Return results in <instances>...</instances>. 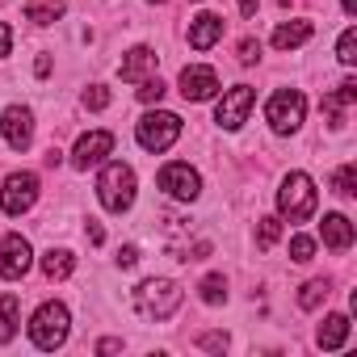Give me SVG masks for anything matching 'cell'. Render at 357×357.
<instances>
[{
  "instance_id": "9a60e30c",
  "label": "cell",
  "mask_w": 357,
  "mask_h": 357,
  "mask_svg": "<svg viewBox=\"0 0 357 357\" xmlns=\"http://www.w3.org/2000/svg\"><path fill=\"white\" fill-rule=\"evenodd\" d=\"M219 38H223V17L219 13H198L190 22V47L194 51H211Z\"/></svg>"
},
{
  "instance_id": "e0dca14e",
  "label": "cell",
  "mask_w": 357,
  "mask_h": 357,
  "mask_svg": "<svg viewBox=\"0 0 357 357\" xmlns=\"http://www.w3.org/2000/svg\"><path fill=\"white\" fill-rule=\"evenodd\" d=\"M353 101H357V80H344L336 93L324 97V114H328V126H332V130L344 126V109H349Z\"/></svg>"
},
{
  "instance_id": "9c48e42d",
  "label": "cell",
  "mask_w": 357,
  "mask_h": 357,
  "mask_svg": "<svg viewBox=\"0 0 357 357\" xmlns=\"http://www.w3.org/2000/svg\"><path fill=\"white\" fill-rule=\"evenodd\" d=\"M252 105H257V89L236 84V89H227V93H223V101L215 105V122H219L223 130H240V126L248 122Z\"/></svg>"
},
{
  "instance_id": "d590c367",
  "label": "cell",
  "mask_w": 357,
  "mask_h": 357,
  "mask_svg": "<svg viewBox=\"0 0 357 357\" xmlns=\"http://www.w3.org/2000/svg\"><path fill=\"white\" fill-rule=\"evenodd\" d=\"M236 5H240V13H244V17H252V13H257V5H261V0H236Z\"/></svg>"
},
{
  "instance_id": "1f68e13d",
  "label": "cell",
  "mask_w": 357,
  "mask_h": 357,
  "mask_svg": "<svg viewBox=\"0 0 357 357\" xmlns=\"http://www.w3.org/2000/svg\"><path fill=\"white\" fill-rule=\"evenodd\" d=\"M261 59V43L257 38H244L240 43V63H257Z\"/></svg>"
},
{
  "instance_id": "7c38bea8",
  "label": "cell",
  "mask_w": 357,
  "mask_h": 357,
  "mask_svg": "<svg viewBox=\"0 0 357 357\" xmlns=\"http://www.w3.org/2000/svg\"><path fill=\"white\" fill-rule=\"evenodd\" d=\"M219 93V72L206 68V63H190L181 72V97L185 101H211Z\"/></svg>"
},
{
  "instance_id": "836d02e7",
  "label": "cell",
  "mask_w": 357,
  "mask_h": 357,
  "mask_svg": "<svg viewBox=\"0 0 357 357\" xmlns=\"http://www.w3.org/2000/svg\"><path fill=\"white\" fill-rule=\"evenodd\" d=\"M9 51H13V30H9L5 22H0V59H5Z\"/></svg>"
},
{
  "instance_id": "7402d4cb",
  "label": "cell",
  "mask_w": 357,
  "mask_h": 357,
  "mask_svg": "<svg viewBox=\"0 0 357 357\" xmlns=\"http://www.w3.org/2000/svg\"><path fill=\"white\" fill-rule=\"evenodd\" d=\"M68 9H63V0H43V5H26V22H34V26H51V22H59Z\"/></svg>"
},
{
  "instance_id": "e575fe53",
  "label": "cell",
  "mask_w": 357,
  "mask_h": 357,
  "mask_svg": "<svg viewBox=\"0 0 357 357\" xmlns=\"http://www.w3.org/2000/svg\"><path fill=\"white\" fill-rule=\"evenodd\" d=\"M34 72H38V76H51V55H38V63H34Z\"/></svg>"
},
{
  "instance_id": "484cf974",
  "label": "cell",
  "mask_w": 357,
  "mask_h": 357,
  "mask_svg": "<svg viewBox=\"0 0 357 357\" xmlns=\"http://www.w3.org/2000/svg\"><path fill=\"white\" fill-rule=\"evenodd\" d=\"M353 176H357V168H353V164H340V168L332 172V194L353 198V194H357V190H353Z\"/></svg>"
},
{
  "instance_id": "cb8c5ba5",
  "label": "cell",
  "mask_w": 357,
  "mask_h": 357,
  "mask_svg": "<svg viewBox=\"0 0 357 357\" xmlns=\"http://www.w3.org/2000/svg\"><path fill=\"white\" fill-rule=\"evenodd\" d=\"M282 240V219H257V248H273Z\"/></svg>"
},
{
  "instance_id": "7a4b0ae2",
  "label": "cell",
  "mask_w": 357,
  "mask_h": 357,
  "mask_svg": "<svg viewBox=\"0 0 357 357\" xmlns=\"http://www.w3.org/2000/svg\"><path fill=\"white\" fill-rule=\"evenodd\" d=\"M135 168L130 164H122V160H114V164H105L101 168V176H97V198H101V206L109 211V215H122V211H130L135 206Z\"/></svg>"
},
{
  "instance_id": "5b68a950",
  "label": "cell",
  "mask_w": 357,
  "mask_h": 357,
  "mask_svg": "<svg viewBox=\"0 0 357 357\" xmlns=\"http://www.w3.org/2000/svg\"><path fill=\"white\" fill-rule=\"evenodd\" d=\"M135 139H139L143 151H168L176 139H181V118L168 114V109H151V114L139 118Z\"/></svg>"
},
{
  "instance_id": "ba28073f",
  "label": "cell",
  "mask_w": 357,
  "mask_h": 357,
  "mask_svg": "<svg viewBox=\"0 0 357 357\" xmlns=\"http://www.w3.org/2000/svg\"><path fill=\"white\" fill-rule=\"evenodd\" d=\"M160 190H164L168 198H176V202H194V198L202 194V176H198V168L172 160V164L160 168Z\"/></svg>"
},
{
  "instance_id": "4dcf8cb0",
  "label": "cell",
  "mask_w": 357,
  "mask_h": 357,
  "mask_svg": "<svg viewBox=\"0 0 357 357\" xmlns=\"http://www.w3.org/2000/svg\"><path fill=\"white\" fill-rule=\"evenodd\" d=\"M231 340H227V332H206V336H198V349H206V353H223Z\"/></svg>"
},
{
  "instance_id": "8fae6325",
  "label": "cell",
  "mask_w": 357,
  "mask_h": 357,
  "mask_svg": "<svg viewBox=\"0 0 357 357\" xmlns=\"http://www.w3.org/2000/svg\"><path fill=\"white\" fill-rule=\"evenodd\" d=\"M30 265H34V248H30V240L26 236H5L0 240V278L5 282H17V278H26L30 273Z\"/></svg>"
},
{
  "instance_id": "f546056e",
  "label": "cell",
  "mask_w": 357,
  "mask_h": 357,
  "mask_svg": "<svg viewBox=\"0 0 357 357\" xmlns=\"http://www.w3.org/2000/svg\"><path fill=\"white\" fill-rule=\"evenodd\" d=\"M109 105V89L105 84H89L84 89V109H105Z\"/></svg>"
},
{
  "instance_id": "ffe728a7",
  "label": "cell",
  "mask_w": 357,
  "mask_h": 357,
  "mask_svg": "<svg viewBox=\"0 0 357 357\" xmlns=\"http://www.w3.org/2000/svg\"><path fill=\"white\" fill-rule=\"evenodd\" d=\"M307 38H311V22H286V26L273 30V47H278V51H294V47H303Z\"/></svg>"
},
{
  "instance_id": "d6986e66",
  "label": "cell",
  "mask_w": 357,
  "mask_h": 357,
  "mask_svg": "<svg viewBox=\"0 0 357 357\" xmlns=\"http://www.w3.org/2000/svg\"><path fill=\"white\" fill-rule=\"evenodd\" d=\"M17 324H22V298L5 294L0 298V344H9L17 336Z\"/></svg>"
},
{
  "instance_id": "83f0119b",
  "label": "cell",
  "mask_w": 357,
  "mask_h": 357,
  "mask_svg": "<svg viewBox=\"0 0 357 357\" xmlns=\"http://www.w3.org/2000/svg\"><path fill=\"white\" fill-rule=\"evenodd\" d=\"M160 97H164V80H160V76L139 80V101H143V105H160Z\"/></svg>"
},
{
  "instance_id": "6da1fadb",
  "label": "cell",
  "mask_w": 357,
  "mask_h": 357,
  "mask_svg": "<svg viewBox=\"0 0 357 357\" xmlns=\"http://www.w3.org/2000/svg\"><path fill=\"white\" fill-rule=\"evenodd\" d=\"M130 303H135V311H139L143 319L164 324V319L176 315V307H181V286L168 282V278H143V282L130 290Z\"/></svg>"
},
{
  "instance_id": "5bb4252c",
  "label": "cell",
  "mask_w": 357,
  "mask_h": 357,
  "mask_svg": "<svg viewBox=\"0 0 357 357\" xmlns=\"http://www.w3.org/2000/svg\"><path fill=\"white\" fill-rule=\"evenodd\" d=\"M155 51L151 47H130L126 55H122V68H118V76L126 80V84H139V80H147L151 72H155Z\"/></svg>"
},
{
  "instance_id": "4fadbf2b",
  "label": "cell",
  "mask_w": 357,
  "mask_h": 357,
  "mask_svg": "<svg viewBox=\"0 0 357 357\" xmlns=\"http://www.w3.org/2000/svg\"><path fill=\"white\" fill-rule=\"evenodd\" d=\"M109 151H114V135H109V130H89V135L76 139L72 164H76V168H93V164H101Z\"/></svg>"
},
{
  "instance_id": "4316f807",
  "label": "cell",
  "mask_w": 357,
  "mask_h": 357,
  "mask_svg": "<svg viewBox=\"0 0 357 357\" xmlns=\"http://www.w3.org/2000/svg\"><path fill=\"white\" fill-rule=\"evenodd\" d=\"M336 59H340L344 68H353V63H357V30H353V26L340 34V43H336Z\"/></svg>"
},
{
  "instance_id": "8992f818",
  "label": "cell",
  "mask_w": 357,
  "mask_h": 357,
  "mask_svg": "<svg viewBox=\"0 0 357 357\" xmlns=\"http://www.w3.org/2000/svg\"><path fill=\"white\" fill-rule=\"evenodd\" d=\"M265 118H269V126L278 135H294L303 126V118H307V97L298 89H278L269 97V105H265Z\"/></svg>"
},
{
  "instance_id": "52a82bcc",
  "label": "cell",
  "mask_w": 357,
  "mask_h": 357,
  "mask_svg": "<svg viewBox=\"0 0 357 357\" xmlns=\"http://www.w3.org/2000/svg\"><path fill=\"white\" fill-rule=\"evenodd\" d=\"M34 202H38V176L34 172H9L5 176V190H0V211H5L9 219H17Z\"/></svg>"
},
{
  "instance_id": "8d00e7d4",
  "label": "cell",
  "mask_w": 357,
  "mask_h": 357,
  "mask_svg": "<svg viewBox=\"0 0 357 357\" xmlns=\"http://www.w3.org/2000/svg\"><path fill=\"white\" fill-rule=\"evenodd\" d=\"M89 240H93V244H101V240H105V231H101V223H89Z\"/></svg>"
},
{
  "instance_id": "f1b7e54d",
  "label": "cell",
  "mask_w": 357,
  "mask_h": 357,
  "mask_svg": "<svg viewBox=\"0 0 357 357\" xmlns=\"http://www.w3.org/2000/svg\"><path fill=\"white\" fill-rule=\"evenodd\" d=\"M290 257H294L298 265H307V261L315 257V240H311V236H294V240H290Z\"/></svg>"
},
{
  "instance_id": "603a6c76",
  "label": "cell",
  "mask_w": 357,
  "mask_h": 357,
  "mask_svg": "<svg viewBox=\"0 0 357 357\" xmlns=\"http://www.w3.org/2000/svg\"><path fill=\"white\" fill-rule=\"evenodd\" d=\"M202 303H211V307H219V303H227V282H223V273H211V278H202Z\"/></svg>"
},
{
  "instance_id": "f35d334b",
  "label": "cell",
  "mask_w": 357,
  "mask_h": 357,
  "mask_svg": "<svg viewBox=\"0 0 357 357\" xmlns=\"http://www.w3.org/2000/svg\"><path fill=\"white\" fill-rule=\"evenodd\" d=\"M344 13H349V17L357 13V0H344Z\"/></svg>"
},
{
  "instance_id": "74e56055",
  "label": "cell",
  "mask_w": 357,
  "mask_h": 357,
  "mask_svg": "<svg viewBox=\"0 0 357 357\" xmlns=\"http://www.w3.org/2000/svg\"><path fill=\"white\" fill-rule=\"evenodd\" d=\"M118 349H122V340H101L97 344V353H118Z\"/></svg>"
},
{
  "instance_id": "44dd1931",
  "label": "cell",
  "mask_w": 357,
  "mask_h": 357,
  "mask_svg": "<svg viewBox=\"0 0 357 357\" xmlns=\"http://www.w3.org/2000/svg\"><path fill=\"white\" fill-rule=\"evenodd\" d=\"M72 269H76V257H72L68 248H51V252L43 257V273H47L51 282H63V278H72Z\"/></svg>"
},
{
  "instance_id": "2e32d148",
  "label": "cell",
  "mask_w": 357,
  "mask_h": 357,
  "mask_svg": "<svg viewBox=\"0 0 357 357\" xmlns=\"http://www.w3.org/2000/svg\"><path fill=\"white\" fill-rule=\"evenodd\" d=\"M319 236H324V244H328L332 252H349L357 231H353V223H349L344 215H336V211H332V215H324V223H319Z\"/></svg>"
},
{
  "instance_id": "ab89813d",
  "label": "cell",
  "mask_w": 357,
  "mask_h": 357,
  "mask_svg": "<svg viewBox=\"0 0 357 357\" xmlns=\"http://www.w3.org/2000/svg\"><path fill=\"white\" fill-rule=\"evenodd\" d=\"M147 5H168V0H147Z\"/></svg>"
},
{
  "instance_id": "3957f363",
  "label": "cell",
  "mask_w": 357,
  "mask_h": 357,
  "mask_svg": "<svg viewBox=\"0 0 357 357\" xmlns=\"http://www.w3.org/2000/svg\"><path fill=\"white\" fill-rule=\"evenodd\" d=\"M315 206H319L315 181H311L307 172H286V176H282V190H278V211H282V219L307 223V219L315 215Z\"/></svg>"
},
{
  "instance_id": "30bf717a",
  "label": "cell",
  "mask_w": 357,
  "mask_h": 357,
  "mask_svg": "<svg viewBox=\"0 0 357 357\" xmlns=\"http://www.w3.org/2000/svg\"><path fill=\"white\" fill-rule=\"evenodd\" d=\"M0 139L13 151H26L34 143V109L30 105H5L0 109Z\"/></svg>"
},
{
  "instance_id": "d4e9b609",
  "label": "cell",
  "mask_w": 357,
  "mask_h": 357,
  "mask_svg": "<svg viewBox=\"0 0 357 357\" xmlns=\"http://www.w3.org/2000/svg\"><path fill=\"white\" fill-rule=\"evenodd\" d=\"M324 298H328V282H319V278H315V282H307V286L298 290V307H303V311H315Z\"/></svg>"
},
{
  "instance_id": "277c9868",
  "label": "cell",
  "mask_w": 357,
  "mask_h": 357,
  "mask_svg": "<svg viewBox=\"0 0 357 357\" xmlns=\"http://www.w3.org/2000/svg\"><path fill=\"white\" fill-rule=\"evenodd\" d=\"M68 332H72V315H68V307L63 303H43L38 311H34V319H30V340L38 344V349H59L63 340H68Z\"/></svg>"
},
{
  "instance_id": "d6a6232c",
  "label": "cell",
  "mask_w": 357,
  "mask_h": 357,
  "mask_svg": "<svg viewBox=\"0 0 357 357\" xmlns=\"http://www.w3.org/2000/svg\"><path fill=\"white\" fill-rule=\"evenodd\" d=\"M118 265H122V269H135V265H139V248H135V244H126V248L118 252Z\"/></svg>"
},
{
  "instance_id": "ac0fdd59",
  "label": "cell",
  "mask_w": 357,
  "mask_h": 357,
  "mask_svg": "<svg viewBox=\"0 0 357 357\" xmlns=\"http://www.w3.org/2000/svg\"><path fill=\"white\" fill-rule=\"evenodd\" d=\"M349 332H353V324H349V315H340V311H336V315H328V319L319 324V332H315V344L332 353V349H340V344L349 340Z\"/></svg>"
}]
</instances>
